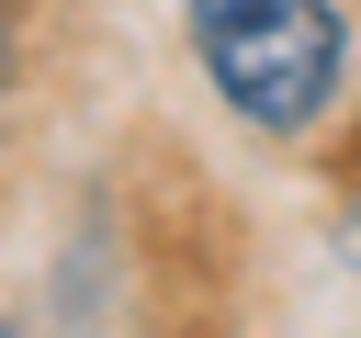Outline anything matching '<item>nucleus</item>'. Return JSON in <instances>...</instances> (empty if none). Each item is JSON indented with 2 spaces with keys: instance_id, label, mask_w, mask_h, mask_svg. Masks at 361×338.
<instances>
[{
  "instance_id": "nucleus-1",
  "label": "nucleus",
  "mask_w": 361,
  "mask_h": 338,
  "mask_svg": "<svg viewBox=\"0 0 361 338\" xmlns=\"http://www.w3.org/2000/svg\"><path fill=\"white\" fill-rule=\"evenodd\" d=\"M180 34L248 135H316L350 90V11L338 0H180Z\"/></svg>"
},
{
  "instance_id": "nucleus-2",
  "label": "nucleus",
  "mask_w": 361,
  "mask_h": 338,
  "mask_svg": "<svg viewBox=\"0 0 361 338\" xmlns=\"http://www.w3.org/2000/svg\"><path fill=\"white\" fill-rule=\"evenodd\" d=\"M0 338H45V327H34V315H0Z\"/></svg>"
}]
</instances>
